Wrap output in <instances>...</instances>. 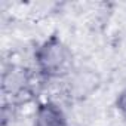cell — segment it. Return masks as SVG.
I'll return each instance as SVG.
<instances>
[{"instance_id": "3", "label": "cell", "mask_w": 126, "mask_h": 126, "mask_svg": "<svg viewBox=\"0 0 126 126\" xmlns=\"http://www.w3.org/2000/svg\"><path fill=\"white\" fill-rule=\"evenodd\" d=\"M117 108L122 111V114H125L126 116V89L119 95V98H117Z\"/></svg>"}, {"instance_id": "2", "label": "cell", "mask_w": 126, "mask_h": 126, "mask_svg": "<svg viewBox=\"0 0 126 126\" xmlns=\"http://www.w3.org/2000/svg\"><path fill=\"white\" fill-rule=\"evenodd\" d=\"M34 126H67V120L56 104L45 102L36 111Z\"/></svg>"}, {"instance_id": "1", "label": "cell", "mask_w": 126, "mask_h": 126, "mask_svg": "<svg viewBox=\"0 0 126 126\" xmlns=\"http://www.w3.org/2000/svg\"><path fill=\"white\" fill-rule=\"evenodd\" d=\"M70 59L71 56L68 49L56 36L49 37L36 50L37 67L45 77H55L64 73L70 64Z\"/></svg>"}]
</instances>
